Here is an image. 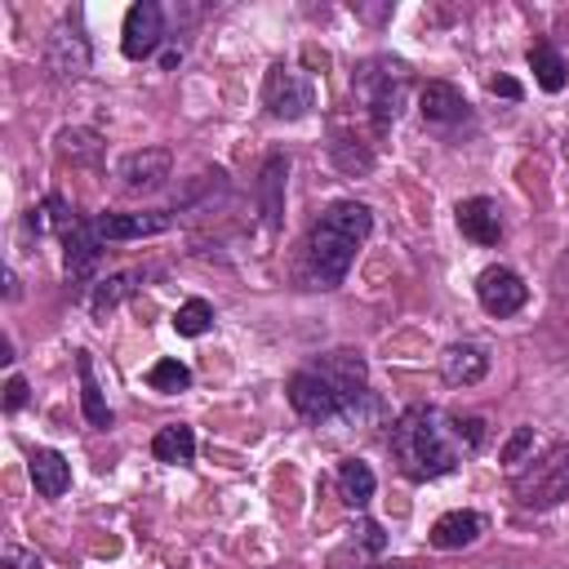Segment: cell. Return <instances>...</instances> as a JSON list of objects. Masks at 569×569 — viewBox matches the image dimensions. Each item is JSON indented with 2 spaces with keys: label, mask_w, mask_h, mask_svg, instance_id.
<instances>
[{
  "label": "cell",
  "mask_w": 569,
  "mask_h": 569,
  "mask_svg": "<svg viewBox=\"0 0 569 569\" xmlns=\"http://www.w3.org/2000/svg\"><path fill=\"white\" fill-rule=\"evenodd\" d=\"M391 458L400 462V471L409 480H436L449 476L462 458V445L453 436V418H445L431 405H409L396 422H391Z\"/></svg>",
  "instance_id": "cell-1"
},
{
  "label": "cell",
  "mask_w": 569,
  "mask_h": 569,
  "mask_svg": "<svg viewBox=\"0 0 569 569\" xmlns=\"http://www.w3.org/2000/svg\"><path fill=\"white\" fill-rule=\"evenodd\" d=\"M369 227H373V213L360 200H333L316 218V227L307 236V276H311L316 289L342 284V276H347L356 249L365 244Z\"/></svg>",
  "instance_id": "cell-2"
},
{
  "label": "cell",
  "mask_w": 569,
  "mask_h": 569,
  "mask_svg": "<svg viewBox=\"0 0 569 569\" xmlns=\"http://www.w3.org/2000/svg\"><path fill=\"white\" fill-rule=\"evenodd\" d=\"M405 89H409V67L400 58H365L351 76V93L360 98V107L369 111L373 129L387 133L396 120H400V107H405Z\"/></svg>",
  "instance_id": "cell-3"
},
{
  "label": "cell",
  "mask_w": 569,
  "mask_h": 569,
  "mask_svg": "<svg viewBox=\"0 0 569 569\" xmlns=\"http://www.w3.org/2000/svg\"><path fill=\"white\" fill-rule=\"evenodd\" d=\"M511 493L525 511H547L569 498V445H556L547 458H538L529 471L511 480Z\"/></svg>",
  "instance_id": "cell-4"
},
{
  "label": "cell",
  "mask_w": 569,
  "mask_h": 569,
  "mask_svg": "<svg viewBox=\"0 0 569 569\" xmlns=\"http://www.w3.org/2000/svg\"><path fill=\"white\" fill-rule=\"evenodd\" d=\"M262 107L276 116V120H302L311 107H316V84L302 67H289V62H276L262 80Z\"/></svg>",
  "instance_id": "cell-5"
},
{
  "label": "cell",
  "mask_w": 569,
  "mask_h": 569,
  "mask_svg": "<svg viewBox=\"0 0 569 569\" xmlns=\"http://www.w3.org/2000/svg\"><path fill=\"white\" fill-rule=\"evenodd\" d=\"M289 405L307 422H342V413H347V400L338 396V387L320 369H298L289 378Z\"/></svg>",
  "instance_id": "cell-6"
},
{
  "label": "cell",
  "mask_w": 569,
  "mask_h": 569,
  "mask_svg": "<svg viewBox=\"0 0 569 569\" xmlns=\"http://www.w3.org/2000/svg\"><path fill=\"white\" fill-rule=\"evenodd\" d=\"M160 36H164V13H160V4H156V0H138V4H129L124 27H120V49H124V58L138 62V58L156 53Z\"/></svg>",
  "instance_id": "cell-7"
},
{
  "label": "cell",
  "mask_w": 569,
  "mask_h": 569,
  "mask_svg": "<svg viewBox=\"0 0 569 569\" xmlns=\"http://www.w3.org/2000/svg\"><path fill=\"white\" fill-rule=\"evenodd\" d=\"M116 173H120V187H124V191L147 196V191H160V187L169 182L173 156H169L164 147H142V151H129Z\"/></svg>",
  "instance_id": "cell-8"
},
{
  "label": "cell",
  "mask_w": 569,
  "mask_h": 569,
  "mask_svg": "<svg viewBox=\"0 0 569 569\" xmlns=\"http://www.w3.org/2000/svg\"><path fill=\"white\" fill-rule=\"evenodd\" d=\"M476 298L489 316H516L529 298V284L511 267H485L480 280H476Z\"/></svg>",
  "instance_id": "cell-9"
},
{
  "label": "cell",
  "mask_w": 569,
  "mask_h": 569,
  "mask_svg": "<svg viewBox=\"0 0 569 569\" xmlns=\"http://www.w3.org/2000/svg\"><path fill=\"white\" fill-rule=\"evenodd\" d=\"M44 67H49L58 80H76V76H84V71H89V40L80 36V27L58 22V27L49 31Z\"/></svg>",
  "instance_id": "cell-10"
},
{
  "label": "cell",
  "mask_w": 569,
  "mask_h": 569,
  "mask_svg": "<svg viewBox=\"0 0 569 569\" xmlns=\"http://www.w3.org/2000/svg\"><path fill=\"white\" fill-rule=\"evenodd\" d=\"M62 262H67V280L71 284H84L89 276H93V267H98V258H102V236H98V227H93V218H80L67 236H62Z\"/></svg>",
  "instance_id": "cell-11"
},
{
  "label": "cell",
  "mask_w": 569,
  "mask_h": 569,
  "mask_svg": "<svg viewBox=\"0 0 569 569\" xmlns=\"http://www.w3.org/2000/svg\"><path fill=\"white\" fill-rule=\"evenodd\" d=\"M93 227H98L102 240H147V236L169 231L173 227V213H164V209H147V213H98Z\"/></svg>",
  "instance_id": "cell-12"
},
{
  "label": "cell",
  "mask_w": 569,
  "mask_h": 569,
  "mask_svg": "<svg viewBox=\"0 0 569 569\" xmlns=\"http://www.w3.org/2000/svg\"><path fill=\"white\" fill-rule=\"evenodd\" d=\"M489 373V351L480 342H449L440 351V378L449 387H476Z\"/></svg>",
  "instance_id": "cell-13"
},
{
  "label": "cell",
  "mask_w": 569,
  "mask_h": 569,
  "mask_svg": "<svg viewBox=\"0 0 569 569\" xmlns=\"http://www.w3.org/2000/svg\"><path fill=\"white\" fill-rule=\"evenodd\" d=\"M418 111H422L427 124H458V120H467L471 102H467L462 89H453L449 80H427V84L418 89Z\"/></svg>",
  "instance_id": "cell-14"
},
{
  "label": "cell",
  "mask_w": 569,
  "mask_h": 569,
  "mask_svg": "<svg viewBox=\"0 0 569 569\" xmlns=\"http://www.w3.org/2000/svg\"><path fill=\"white\" fill-rule=\"evenodd\" d=\"M458 231H462L467 240H476V244H498V236H502V213H498V204H493L489 196L462 200V204H458Z\"/></svg>",
  "instance_id": "cell-15"
},
{
  "label": "cell",
  "mask_w": 569,
  "mask_h": 569,
  "mask_svg": "<svg viewBox=\"0 0 569 569\" xmlns=\"http://www.w3.org/2000/svg\"><path fill=\"white\" fill-rule=\"evenodd\" d=\"M485 533V520L476 516V511H445L436 525H431V533H427V542L436 547V551H462V547H471L476 538Z\"/></svg>",
  "instance_id": "cell-16"
},
{
  "label": "cell",
  "mask_w": 569,
  "mask_h": 569,
  "mask_svg": "<svg viewBox=\"0 0 569 569\" xmlns=\"http://www.w3.org/2000/svg\"><path fill=\"white\" fill-rule=\"evenodd\" d=\"M31 485L40 498H62L71 485V462L58 449H36L31 453Z\"/></svg>",
  "instance_id": "cell-17"
},
{
  "label": "cell",
  "mask_w": 569,
  "mask_h": 569,
  "mask_svg": "<svg viewBox=\"0 0 569 569\" xmlns=\"http://www.w3.org/2000/svg\"><path fill=\"white\" fill-rule=\"evenodd\" d=\"M284 173H289V156L284 151H271L267 164H262V178H258L262 213H267V227L271 231L280 227V213H284Z\"/></svg>",
  "instance_id": "cell-18"
},
{
  "label": "cell",
  "mask_w": 569,
  "mask_h": 569,
  "mask_svg": "<svg viewBox=\"0 0 569 569\" xmlns=\"http://www.w3.org/2000/svg\"><path fill=\"white\" fill-rule=\"evenodd\" d=\"M76 373H80V409H84V422L107 431L111 427V409H107V396L98 387V373H93L89 351H76Z\"/></svg>",
  "instance_id": "cell-19"
},
{
  "label": "cell",
  "mask_w": 569,
  "mask_h": 569,
  "mask_svg": "<svg viewBox=\"0 0 569 569\" xmlns=\"http://www.w3.org/2000/svg\"><path fill=\"white\" fill-rule=\"evenodd\" d=\"M329 160L342 169V173H351V178H365L369 169H373V147L369 142H360L356 133H347V129H333V142H329Z\"/></svg>",
  "instance_id": "cell-20"
},
{
  "label": "cell",
  "mask_w": 569,
  "mask_h": 569,
  "mask_svg": "<svg viewBox=\"0 0 569 569\" xmlns=\"http://www.w3.org/2000/svg\"><path fill=\"white\" fill-rule=\"evenodd\" d=\"M151 453L160 462H191L196 458V431L187 422H169L151 436Z\"/></svg>",
  "instance_id": "cell-21"
},
{
  "label": "cell",
  "mask_w": 569,
  "mask_h": 569,
  "mask_svg": "<svg viewBox=\"0 0 569 569\" xmlns=\"http://www.w3.org/2000/svg\"><path fill=\"white\" fill-rule=\"evenodd\" d=\"M338 485H342V498H347L356 511L369 507V498H373V489H378V480H373V471H369L365 458H342V462H338Z\"/></svg>",
  "instance_id": "cell-22"
},
{
  "label": "cell",
  "mask_w": 569,
  "mask_h": 569,
  "mask_svg": "<svg viewBox=\"0 0 569 569\" xmlns=\"http://www.w3.org/2000/svg\"><path fill=\"white\" fill-rule=\"evenodd\" d=\"M76 222H80V218L71 213V204H67L62 196H44V200L27 213V227H31L36 236H44V231H62V236H67Z\"/></svg>",
  "instance_id": "cell-23"
},
{
  "label": "cell",
  "mask_w": 569,
  "mask_h": 569,
  "mask_svg": "<svg viewBox=\"0 0 569 569\" xmlns=\"http://www.w3.org/2000/svg\"><path fill=\"white\" fill-rule=\"evenodd\" d=\"M142 271H116V276H107V280H98L93 284V293H89V311L102 320L107 311H116L129 293H133V280H138Z\"/></svg>",
  "instance_id": "cell-24"
},
{
  "label": "cell",
  "mask_w": 569,
  "mask_h": 569,
  "mask_svg": "<svg viewBox=\"0 0 569 569\" xmlns=\"http://www.w3.org/2000/svg\"><path fill=\"white\" fill-rule=\"evenodd\" d=\"M529 71H533V80H538L547 93H560V89H565V76H569L565 58H560L551 44H533V49H529Z\"/></svg>",
  "instance_id": "cell-25"
},
{
  "label": "cell",
  "mask_w": 569,
  "mask_h": 569,
  "mask_svg": "<svg viewBox=\"0 0 569 569\" xmlns=\"http://www.w3.org/2000/svg\"><path fill=\"white\" fill-rule=\"evenodd\" d=\"M147 387H151V391H164V396L187 391V387H191V369H187L182 360L164 356V360H156V365L147 369Z\"/></svg>",
  "instance_id": "cell-26"
},
{
  "label": "cell",
  "mask_w": 569,
  "mask_h": 569,
  "mask_svg": "<svg viewBox=\"0 0 569 569\" xmlns=\"http://www.w3.org/2000/svg\"><path fill=\"white\" fill-rule=\"evenodd\" d=\"M173 329H178L182 338H200V333H209V329H213V307H209L204 298H187V302L173 311Z\"/></svg>",
  "instance_id": "cell-27"
},
{
  "label": "cell",
  "mask_w": 569,
  "mask_h": 569,
  "mask_svg": "<svg viewBox=\"0 0 569 569\" xmlns=\"http://www.w3.org/2000/svg\"><path fill=\"white\" fill-rule=\"evenodd\" d=\"M58 142H62L67 156H80V160H93L98 156V138L89 129H67V133H58Z\"/></svg>",
  "instance_id": "cell-28"
},
{
  "label": "cell",
  "mask_w": 569,
  "mask_h": 569,
  "mask_svg": "<svg viewBox=\"0 0 569 569\" xmlns=\"http://www.w3.org/2000/svg\"><path fill=\"white\" fill-rule=\"evenodd\" d=\"M453 436H458L462 453H476L480 440H485V422L480 418H453Z\"/></svg>",
  "instance_id": "cell-29"
},
{
  "label": "cell",
  "mask_w": 569,
  "mask_h": 569,
  "mask_svg": "<svg viewBox=\"0 0 569 569\" xmlns=\"http://www.w3.org/2000/svg\"><path fill=\"white\" fill-rule=\"evenodd\" d=\"M0 569H44V560H40L31 547H18V542H9V547L0 551Z\"/></svg>",
  "instance_id": "cell-30"
},
{
  "label": "cell",
  "mask_w": 569,
  "mask_h": 569,
  "mask_svg": "<svg viewBox=\"0 0 569 569\" xmlns=\"http://www.w3.org/2000/svg\"><path fill=\"white\" fill-rule=\"evenodd\" d=\"M529 449H533V427H516V431H511V440L502 445V462H507V467H516Z\"/></svg>",
  "instance_id": "cell-31"
},
{
  "label": "cell",
  "mask_w": 569,
  "mask_h": 569,
  "mask_svg": "<svg viewBox=\"0 0 569 569\" xmlns=\"http://www.w3.org/2000/svg\"><path fill=\"white\" fill-rule=\"evenodd\" d=\"M22 405H27V378H22V373H13V378L4 382V409H9V413H18Z\"/></svg>",
  "instance_id": "cell-32"
},
{
  "label": "cell",
  "mask_w": 569,
  "mask_h": 569,
  "mask_svg": "<svg viewBox=\"0 0 569 569\" xmlns=\"http://www.w3.org/2000/svg\"><path fill=\"white\" fill-rule=\"evenodd\" d=\"M360 542H365V547H369L373 556H378V551L387 547V538H382V529H378L373 520H360Z\"/></svg>",
  "instance_id": "cell-33"
},
{
  "label": "cell",
  "mask_w": 569,
  "mask_h": 569,
  "mask_svg": "<svg viewBox=\"0 0 569 569\" xmlns=\"http://www.w3.org/2000/svg\"><path fill=\"white\" fill-rule=\"evenodd\" d=\"M489 89H493V93H502V98H520V84H516L511 76H493V80H489Z\"/></svg>",
  "instance_id": "cell-34"
},
{
  "label": "cell",
  "mask_w": 569,
  "mask_h": 569,
  "mask_svg": "<svg viewBox=\"0 0 569 569\" xmlns=\"http://www.w3.org/2000/svg\"><path fill=\"white\" fill-rule=\"evenodd\" d=\"M4 298H18V276L13 271H4Z\"/></svg>",
  "instance_id": "cell-35"
}]
</instances>
